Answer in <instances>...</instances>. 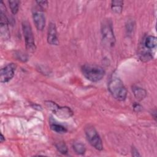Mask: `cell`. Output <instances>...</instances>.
<instances>
[{
	"instance_id": "1",
	"label": "cell",
	"mask_w": 157,
	"mask_h": 157,
	"mask_svg": "<svg viewBox=\"0 0 157 157\" xmlns=\"http://www.w3.org/2000/svg\"><path fill=\"white\" fill-rule=\"evenodd\" d=\"M108 90L117 100L122 101L126 99L128 91L120 78L116 77L112 78L108 83Z\"/></svg>"
},
{
	"instance_id": "2",
	"label": "cell",
	"mask_w": 157,
	"mask_h": 157,
	"mask_svg": "<svg viewBox=\"0 0 157 157\" xmlns=\"http://www.w3.org/2000/svg\"><path fill=\"white\" fill-rule=\"evenodd\" d=\"M83 75L91 82H98L105 75L104 69L96 64H86L82 67Z\"/></svg>"
},
{
	"instance_id": "3",
	"label": "cell",
	"mask_w": 157,
	"mask_h": 157,
	"mask_svg": "<svg viewBox=\"0 0 157 157\" xmlns=\"http://www.w3.org/2000/svg\"><path fill=\"white\" fill-rule=\"evenodd\" d=\"M101 36L102 42L105 46L110 48L113 47L115 43V37L113 33L112 22L109 20H105L101 24Z\"/></svg>"
},
{
	"instance_id": "4",
	"label": "cell",
	"mask_w": 157,
	"mask_h": 157,
	"mask_svg": "<svg viewBox=\"0 0 157 157\" xmlns=\"http://www.w3.org/2000/svg\"><path fill=\"white\" fill-rule=\"evenodd\" d=\"M21 25L26 49L29 52H33L36 50V45L30 23L28 21L24 20L23 21Z\"/></svg>"
},
{
	"instance_id": "5",
	"label": "cell",
	"mask_w": 157,
	"mask_h": 157,
	"mask_svg": "<svg viewBox=\"0 0 157 157\" xmlns=\"http://www.w3.org/2000/svg\"><path fill=\"white\" fill-rule=\"evenodd\" d=\"M45 103L49 110L52 111L53 113L61 119L69 118L73 115V112L69 107H61L55 102L50 101H46Z\"/></svg>"
},
{
	"instance_id": "6",
	"label": "cell",
	"mask_w": 157,
	"mask_h": 157,
	"mask_svg": "<svg viewBox=\"0 0 157 157\" xmlns=\"http://www.w3.org/2000/svg\"><path fill=\"white\" fill-rule=\"evenodd\" d=\"M85 134L89 143L92 147L98 150H102L103 148L102 140L96 129L91 126H88L85 129Z\"/></svg>"
},
{
	"instance_id": "7",
	"label": "cell",
	"mask_w": 157,
	"mask_h": 157,
	"mask_svg": "<svg viewBox=\"0 0 157 157\" xmlns=\"http://www.w3.org/2000/svg\"><path fill=\"white\" fill-rule=\"evenodd\" d=\"M0 31L1 37L7 39L9 37V31L8 28V20L6 15V7L3 2L0 3Z\"/></svg>"
},
{
	"instance_id": "8",
	"label": "cell",
	"mask_w": 157,
	"mask_h": 157,
	"mask_svg": "<svg viewBox=\"0 0 157 157\" xmlns=\"http://www.w3.org/2000/svg\"><path fill=\"white\" fill-rule=\"evenodd\" d=\"M17 66L14 63H10L1 68L0 71V82L7 83L10 81L15 74Z\"/></svg>"
},
{
	"instance_id": "9",
	"label": "cell",
	"mask_w": 157,
	"mask_h": 157,
	"mask_svg": "<svg viewBox=\"0 0 157 157\" xmlns=\"http://www.w3.org/2000/svg\"><path fill=\"white\" fill-rule=\"evenodd\" d=\"M33 17L36 28L39 31L43 30L45 25V17L42 10L40 8L35 9L33 13Z\"/></svg>"
},
{
	"instance_id": "10",
	"label": "cell",
	"mask_w": 157,
	"mask_h": 157,
	"mask_svg": "<svg viewBox=\"0 0 157 157\" xmlns=\"http://www.w3.org/2000/svg\"><path fill=\"white\" fill-rule=\"evenodd\" d=\"M47 41L50 45H58V39L57 36V31L55 23H50L47 33Z\"/></svg>"
},
{
	"instance_id": "11",
	"label": "cell",
	"mask_w": 157,
	"mask_h": 157,
	"mask_svg": "<svg viewBox=\"0 0 157 157\" xmlns=\"http://www.w3.org/2000/svg\"><path fill=\"white\" fill-rule=\"evenodd\" d=\"M50 126L51 129L57 133L63 134L67 132V129L64 126L55 123L54 120L52 118L50 119Z\"/></svg>"
},
{
	"instance_id": "12",
	"label": "cell",
	"mask_w": 157,
	"mask_h": 157,
	"mask_svg": "<svg viewBox=\"0 0 157 157\" xmlns=\"http://www.w3.org/2000/svg\"><path fill=\"white\" fill-rule=\"evenodd\" d=\"M156 44H157L156 38V37L153 36H147L144 40L145 47L148 50L154 48L156 46Z\"/></svg>"
},
{
	"instance_id": "13",
	"label": "cell",
	"mask_w": 157,
	"mask_h": 157,
	"mask_svg": "<svg viewBox=\"0 0 157 157\" xmlns=\"http://www.w3.org/2000/svg\"><path fill=\"white\" fill-rule=\"evenodd\" d=\"M132 91L137 99L141 101L146 96V91L143 88L139 86H133Z\"/></svg>"
},
{
	"instance_id": "14",
	"label": "cell",
	"mask_w": 157,
	"mask_h": 157,
	"mask_svg": "<svg viewBox=\"0 0 157 157\" xmlns=\"http://www.w3.org/2000/svg\"><path fill=\"white\" fill-rule=\"evenodd\" d=\"M123 1H112L111 8L112 11L117 13H120L122 11Z\"/></svg>"
},
{
	"instance_id": "15",
	"label": "cell",
	"mask_w": 157,
	"mask_h": 157,
	"mask_svg": "<svg viewBox=\"0 0 157 157\" xmlns=\"http://www.w3.org/2000/svg\"><path fill=\"white\" fill-rule=\"evenodd\" d=\"M73 149L78 155H83L86 151L85 146L83 144L80 142H74L73 144Z\"/></svg>"
},
{
	"instance_id": "16",
	"label": "cell",
	"mask_w": 157,
	"mask_h": 157,
	"mask_svg": "<svg viewBox=\"0 0 157 157\" xmlns=\"http://www.w3.org/2000/svg\"><path fill=\"white\" fill-rule=\"evenodd\" d=\"M20 1L18 0H10L9 1V7L10 9L11 12L13 14H16L19 9V5H20Z\"/></svg>"
},
{
	"instance_id": "17",
	"label": "cell",
	"mask_w": 157,
	"mask_h": 157,
	"mask_svg": "<svg viewBox=\"0 0 157 157\" xmlns=\"http://www.w3.org/2000/svg\"><path fill=\"white\" fill-rule=\"evenodd\" d=\"M56 148L57 150L63 154H66L67 153V148L65 143L63 142H59L56 144Z\"/></svg>"
},
{
	"instance_id": "18",
	"label": "cell",
	"mask_w": 157,
	"mask_h": 157,
	"mask_svg": "<svg viewBox=\"0 0 157 157\" xmlns=\"http://www.w3.org/2000/svg\"><path fill=\"white\" fill-rule=\"evenodd\" d=\"M36 3L41 9H45L48 6V2L47 1H37Z\"/></svg>"
},
{
	"instance_id": "19",
	"label": "cell",
	"mask_w": 157,
	"mask_h": 157,
	"mask_svg": "<svg viewBox=\"0 0 157 157\" xmlns=\"http://www.w3.org/2000/svg\"><path fill=\"white\" fill-rule=\"evenodd\" d=\"M142 109V106L139 104H136L134 105V110L136 111V112H139Z\"/></svg>"
},
{
	"instance_id": "20",
	"label": "cell",
	"mask_w": 157,
	"mask_h": 157,
	"mask_svg": "<svg viewBox=\"0 0 157 157\" xmlns=\"http://www.w3.org/2000/svg\"><path fill=\"white\" fill-rule=\"evenodd\" d=\"M132 156H140V155L139 154L136 148H132Z\"/></svg>"
},
{
	"instance_id": "21",
	"label": "cell",
	"mask_w": 157,
	"mask_h": 157,
	"mask_svg": "<svg viewBox=\"0 0 157 157\" xmlns=\"http://www.w3.org/2000/svg\"><path fill=\"white\" fill-rule=\"evenodd\" d=\"M0 140H1V142H3L5 140V138L4 137V136L1 134V137H0Z\"/></svg>"
}]
</instances>
